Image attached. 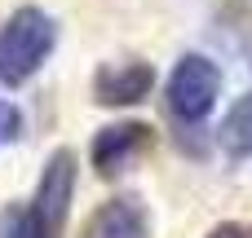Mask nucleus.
I'll use <instances>...</instances> for the list:
<instances>
[{
	"label": "nucleus",
	"instance_id": "f257e3e1",
	"mask_svg": "<svg viewBox=\"0 0 252 238\" xmlns=\"http://www.w3.org/2000/svg\"><path fill=\"white\" fill-rule=\"evenodd\" d=\"M58 26L40 4H18L0 26V84L22 88L53 53Z\"/></svg>",
	"mask_w": 252,
	"mask_h": 238
},
{
	"label": "nucleus",
	"instance_id": "f03ea898",
	"mask_svg": "<svg viewBox=\"0 0 252 238\" xmlns=\"http://www.w3.org/2000/svg\"><path fill=\"white\" fill-rule=\"evenodd\" d=\"M217 97H221V71H217V62L204 57V53H186V57L173 66L168 84H164L168 115H173L182 128H199V124L213 115Z\"/></svg>",
	"mask_w": 252,
	"mask_h": 238
},
{
	"label": "nucleus",
	"instance_id": "7ed1b4c3",
	"mask_svg": "<svg viewBox=\"0 0 252 238\" xmlns=\"http://www.w3.org/2000/svg\"><path fill=\"white\" fill-rule=\"evenodd\" d=\"M75 177H80V155H75L71 146H58V150L44 159V172H40V181H35L31 203H27L53 238H62V230H66V212H71Z\"/></svg>",
	"mask_w": 252,
	"mask_h": 238
},
{
	"label": "nucleus",
	"instance_id": "20e7f679",
	"mask_svg": "<svg viewBox=\"0 0 252 238\" xmlns=\"http://www.w3.org/2000/svg\"><path fill=\"white\" fill-rule=\"evenodd\" d=\"M151 146H155V128L142 124V119H124V124H106L93 137L89 159H93V172L102 181H111V177L128 172L142 155H151Z\"/></svg>",
	"mask_w": 252,
	"mask_h": 238
},
{
	"label": "nucleus",
	"instance_id": "39448f33",
	"mask_svg": "<svg viewBox=\"0 0 252 238\" xmlns=\"http://www.w3.org/2000/svg\"><path fill=\"white\" fill-rule=\"evenodd\" d=\"M151 88H155V71L146 62H106L93 75V102L106 110L137 106L151 97Z\"/></svg>",
	"mask_w": 252,
	"mask_h": 238
},
{
	"label": "nucleus",
	"instance_id": "423d86ee",
	"mask_svg": "<svg viewBox=\"0 0 252 238\" xmlns=\"http://www.w3.org/2000/svg\"><path fill=\"white\" fill-rule=\"evenodd\" d=\"M80 238H151V212L137 194H120V199H106L89 221Z\"/></svg>",
	"mask_w": 252,
	"mask_h": 238
},
{
	"label": "nucleus",
	"instance_id": "0eeeda50",
	"mask_svg": "<svg viewBox=\"0 0 252 238\" xmlns=\"http://www.w3.org/2000/svg\"><path fill=\"white\" fill-rule=\"evenodd\" d=\"M221 150L239 163V159H252V93H244L230 115L221 119Z\"/></svg>",
	"mask_w": 252,
	"mask_h": 238
},
{
	"label": "nucleus",
	"instance_id": "6e6552de",
	"mask_svg": "<svg viewBox=\"0 0 252 238\" xmlns=\"http://www.w3.org/2000/svg\"><path fill=\"white\" fill-rule=\"evenodd\" d=\"M0 234L4 238H53L44 225H40V216L31 212V208H4V216H0Z\"/></svg>",
	"mask_w": 252,
	"mask_h": 238
},
{
	"label": "nucleus",
	"instance_id": "1a4fd4ad",
	"mask_svg": "<svg viewBox=\"0 0 252 238\" xmlns=\"http://www.w3.org/2000/svg\"><path fill=\"white\" fill-rule=\"evenodd\" d=\"M18 137H22V115H18V106L0 102V146L18 141Z\"/></svg>",
	"mask_w": 252,
	"mask_h": 238
},
{
	"label": "nucleus",
	"instance_id": "9d476101",
	"mask_svg": "<svg viewBox=\"0 0 252 238\" xmlns=\"http://www.w3.org/2000/svg\"><path fill=\"white\" fill-rule=\"evenodd\" d=\"M208 238H252V221H221L208 230Z\"/></svg>",
	"mask_w": 252,
	"mask_h": 238
}]
</instances>
